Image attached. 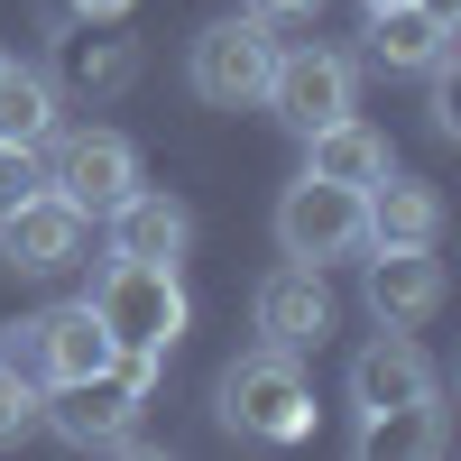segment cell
I'll list each match as a JSON object with an SVG mask.
<instances>
[{
  "label": "cell",
  "mask_w": 461,
  "mask_h": 461,
  "mask_svg": "<svg viewBox=\"0 0 461 461\" xmlns=\"http://www.w3.org/2000/svg\"><path fill=\"white\" fill-rule=\"evenodd\" d=\"M212 406H221V425L240 443H304L314 434V378H304L295 351H267V341L221 369Z\"/></svg>",
  "instance_id": "7a4b0ae2"
},
{
  "label": "cell",
  "mask_w": 461,
  "mask_h": 461,
  "mask_svg": "<svg viewBox=\"0 0 461 461\" xmlns=\"http://www.w3.org/2000/svg\"><path fill=\"white\" fill-rule=\"evenodd\" d=\"M249 323H258L267 351H295V360L323 351V341H332V286H323V267H304V258L267 267L258 295H249Z\"/></svg>",
  "instance_id": "30bf717a"
},
{
  "label": "cell",
  "mask_w": 461,
  "mask_h": 461,
  "mask_svg": "<svg viewBox=\"0 0 461 461\" xmlns=\"http://www.w3.org/2000/svg\"><path fill=\"white\" fill-rule=\"evenodd\" d=\"M130 0H74V19H121Z\"/></svg>",
  "instance_id": "603a6c76"
},
{
  "label": "cell",
  "mask_w": 461,
  "mask_h": 461,
  "mask_svg": "<svg viewBox=\"0 0 461 461\" xmlns=\"http://www.w3.org/2000/svg\"><path fill=\"white\" fill-rule=\"evenodd\" d=\"M84 249H93V212L47 194V185L0 212V267L10 277H65V267H84Z\"/></svg>",
  "instance_id": "9c48e42d"
},
{
  "label": "cell",
  "mask_w": 461,
  "mask_h": 461,
  "mask_svg": "<svg viewBox=\"0 0 461 461\" xmlns=\"http://www.w3.org/2000/svg\"><path fill=\"white\" fill-rule=\"evenodd\" d=\"M93 314H102V332L121 341V351H139V360H158L167 369V351L185 341V323H194V304H185V277L167 258H111L102 277H93Z\"/></svg>",
  "instance_id": "6da1fadb"
},
{
  "label": "cell",
  "mask_w": 461,
  "mask_h": 461,
  "mask_svg": "<svg viewBox=\"0 0 461 461\" xmlns=\"http://www.w3.org/2000/svg\"><path fill=\"white\" fill-rule=\"evenodd\" d=\"M360 102V65L341 56V47H277V65H267V93L258 111H277V130H323L341 121V111Z\"/></svg>",
  "instance_id": "ba28073f"
},
{
  "label": "cell",
  "mask_w": 461,
  "mask_h": 461,
  "mask_svg": "<svg viewBox=\"0 0 461 461\" xmlns=\"http://www.w3.org/2000/svg\"><path fill=\"white\" fill-rule=\"evenodd\" d=\"M267 65H277V28L240 10V19H212L194 47H185V84H194L203 111H258Z\"/></svg>",
  "instance_id": "5b68a950"
},
{
  "label": "cell",
  "mask_w": 461,
  "mask_h": 461,
  "mask_svg": "<svg viewBox=\"0 0 461 461\" xmlns=\"http://www.w3.org/2000/svg\"><path fill=\"white\" fill-rule=\"evenodd\" d=\"M452 28L443 10H425V0H388V10H369V56L388 65V74H425L452 56Z\"/></svg>",
  "instance_id": "9a60e30c"
},
{
  "label": "cell",
  "mask_w": 461,
  "mask_h": 461,
  "mask_svg": "<svg viewBox=\"0 0 461 461\" xmlns=\"http://www.w3.org/2000/svg\"><path fill=\"white\" fill-rule=\"evenodd\" d=\"M0 351H10V360L37 378V388H74V378H102L111 360H121V341H111L102 314L74 295V304H47V314L10 323V332H0Z\"/></svg>",
  "instance_id": "277c9868"
},
{
  "label": "cell",
  "mask_w": 461,
  "mask_h": 461,
  "mask_svg": "<svg viewBox=\"0 0 461 461\" xmlns=\"http://www.w3.org/2000/svg\"><path fill=\"white\" fill-rule=\"evenodd\" d=\"M425 84H434V102H425L434 111V139H461V74H452V56L425 65Z\"/></svg>",
  "instance_id": "ffe728a7"
},
{
  "label": "cell",
  "mask_w": 461,
  "mask_h": 461,
  "mask_svg": "<svg viewBox=\"0 0 461 461\" xmlns=\"http://www.w3.org/2000/svg\"><path fill=\"white\" fill-rule=\"evenodd\" d=\"M158 397V360L121 351L102 378H74V388H47V425L74 443V452H130L139 443V415Z\"/></svg>",
  "instance_id": "3957f363"
},
{
  "label": "cell",
  "mask_w": 461,
  "mask_h": 461,
  "mask_svg": "<svg viewBox=\"0 0 461 461\" xmlns=\"http://www.w3.org/2000/svg\"><path fill=\"white\" fill-rule=\"evenodd\" d=\"M397 158H388V130H369L360 111H341V121H323V130H304V176H332V185H369L388 176Z\"/></svg>",
  "instance_id": "2e32d148"
},
{
  "label": "cell",
  "mask_w": 461,
  "mask_h": 461,
  "mask_svg": "<svg viewBox=\"0 0 461 461\" xmlns=\"http://www.w3.org/2000/svg\"><path fill=\"white\" fill-rule=\"evenodd\" d=\"M37 185H47V176H37V148H0V212L28 203Z\"/></svg>",
  "instance_id": "44dd1931"
},
{
  "label": "cell",
  "mask_w": 461,
  "mask_h": 461,
  "mask_svg": "<svg viewBox=\"0 0 461 461\" xmlns=\"http://www.w3.org/2000/svg\"><path fill=\"white\" fill-rule=\"evenodd\" d=\"M360 295H369V314L388 332H415V323L443 314V258L434 249H378L369 277H360Z\"/></svg>",
  "instance_id": "7c38bea8"
},
{
  "label": "cell",
  "mask_w": 461,
  "mask_h": 461,
  "mask_svg": "<svg viewBox=\"0 0 461 461\" xmlns=\"http://www.w3.org/2000/svg\"><path fill=\"white\" fill-rule=\"evenodd\" d=\"M369 10H388V0H369Z\"/></svg>",
  "instance_id": "cb8c5ba5"
},
{
  "label": "cell",
  "mask_w": 461,
  "mask_h": 461,
  "mask_svg": "<svg viewBox=\"0 0 461 461\" xmlns=\"http://www.w3.org/2000/svg\"><path fill=\"white\" fill-rule=\"evenodd\" d=\"M37 425H47V388H37V378H28L10 351H0V452H10V443H28Z\"/></svg>",
  "instance_id": "ac0fdd59"
},
{
  "label": "cell",
  "mask_w": 461,
  "mask_h": 461,
  "mask_svg": "<svg viewBox=\"0 0 461 461\" xmlns=\"http://www.w3.org/2000/svg\"><path fill=\"white\" fill-rule=\"evenodd\" d=\"M240 10H249V19H267V28H295V19H314L323 0H240Z\"/></svg>",
  "instance_id": "7402d4cb"
},
{
  "label": "cell",
  "mask_w": 461,
  "mask_h": 461,
  "mask_svg": "<svg viewBox=\"0 0 461 461\" xmlns=\"http://www.w3.org/2000/svg\"><path fill=\"white\" fill-rule=\"evenodd\" d=\"M65 121V84L47 65H10L0 56V148H47Z\"/></svg>",
  "instance_id": "e0dca14e"
},
{
  "label": "cell",
  "mask_w": 461,
  "mask_h": 461,
  "mask_svg": "<svg viewBox=\"0 0 461 461\" xmlns=\"http://www.w3.org/2000/svg\"><path fill=\"white\" fill-rule=\"evenodd\" d=\"M130 74H139V56L121 47V37H102V47L84 37V47H74V84L84 93H111V84H130Z\"/></svg>",
  "instance_id": "d6986e66"
},
{
  "label": "cell",
  "mask_w": 461,
  "mask_h": 461,
  "mask_svg": "<svg viewBox=\"0 0 461 461\" xmlns=\"http://www.w3.org/2000/svg\"><path fill=\"white\" fill-rule=\"evenodd\" d=\"M102 221H111V258H167L176 267L185 249H194V212H185L167 185H130Z\"/></svg>",
  "instance_id": "4fadbf2b"
},
{
  "label": "cell",
  "mask_w": 461,
  "mask_h": 461,
  "mask_svg": "<svg viewBox=\"0 0 461 461\" xmlns=\"http://www.w3.org/2000/svg\"><path fill=\"white\" fill-rule=\"evenodd\" d=\"M360 212H369V249H434L443 240V194L425 176H378L369 194H360Z\"/></svg>",
  "instance_id": "5bb4252c"
},
{
  "label": "cell",
  "mask_w": 461,
  "mask_h": 461,
  "mask_svg": "<svg viewBox=\"0 0 461 461\" xmlns=\"http://www.w3.org/2000/svg\"><path fill=\"white\" fill-rule=\"evenodd\" d=\"M277 249L304 267H332V258H360L369 249V212H360V185H332V176H295L286 203H277Z\"/></svg>",
  "instance_id": "8992f818"
},
{
  "label": "cell",
  "mask_w": 461,
  "mask_h": 461,
  "mask_svg": "<svg viewBox=\"0 0 461 461\" xmlns=\"http://www.w3.org/2000/svg\"><path fill=\"white\" fill-rule=\"evenodd\" d=\"M37 176H47V194L84 203V212L102 221V212L139 185V148H130L121 130H65V121H56V139L37 148Z\"/></svg>",
  "instance_id": "52a82bcc"
},
{
  "label": "cell",
  "mask_w": 461,
  "mask_h": 461,
  "mask_svg": "<svg viewBox=\"0 0 461 461\" xmlns=\"http://www.w3.org/2000/svg\"><path fill=\"white\" fill-rule=\"evenodd\" d=\"M425 397H434V360L415 351L406 332L378 323V341L351 360V415H360V434H369V425H388V415H415Z\"/></svg>",
  "instance_id": "8fae6325"
}]
</instances>
